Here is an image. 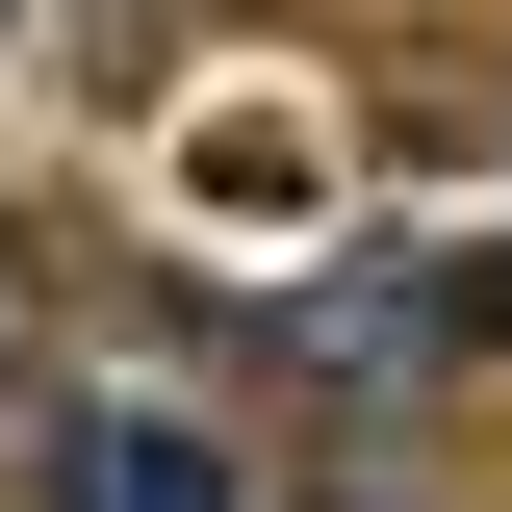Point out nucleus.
<instances>
[{"instance_id":"obj_1","label":"nucleus","mask_w":512,"mask_h":512,"mask_svg":"<svg viewBox=\"0 0 512 512\" xmlns=\"http://www.w3.org/2000/svg\"><path fill=\"white\" fill-rule=\"evenodd\" d=\"M52 512H231V461H205L180 410H77V461H52Z\"/></svg>"}]
</instances>
